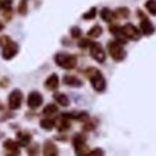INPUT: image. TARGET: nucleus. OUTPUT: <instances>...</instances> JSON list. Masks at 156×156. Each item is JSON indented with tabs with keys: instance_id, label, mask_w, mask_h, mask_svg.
<instances>
[{
	"instance_id": "obj_1",
	"label": "nucleus",
	"mask_w": 156,
	"mask_h": 156,
	"mask_svg": "<svg viewBox=\"0 0 156 156\" xmlns=\"http://www.w3.org/2000/svg\"><path fill=\"white\" fill-rule=\"evenodd\" d=\"M54 61L56 64L60 66V68L65 69V70H72L77 66V57L73 56V54L69 53H57L56 57H54Z\"/></svg>"
},
{
	"instance_id": "obj_2",
	"label": "nucleus",
	"mask_w": 156,
	"mask_h": 156,
	"mask_svg": "<svg viewBox=\"0 0 156 156\" xmlns=\"http://www.w3.org/2000/svg\"><path fill=\"white\" fill-rule=\"evenodd\" d=\"M108 48V53H110V56L112 57V60L116 61V62H120L123 61L124 58H126V50L123 49V46L120 42L118 41H110L107 45Z\"/></svg>"
},
{
	"instance_id": "obj_3",
	"label": "nucleus",
	"mask_w": 156,
	"mask_h": 156,
	"mask_svg": "<svg viewBox=\"0 0 156 156\" xmlns=\"http://www.w3.org/2000/svg\"><path fill=\"white\" fill-rule=\"evenodd\" d=\"M21 103H23V93L19 89H15L8 95V106L11 110H17V108H20Z\"/></svg>"
},
{
	"instance_id": "obj_4",
	"label": "nucleus",
	"mask_w": 156,
	"mask_h": 156,
	"mask_svg": "<svg viewBox=\"0 0 156 156\" xmlns=\"http://www.w3.org/2000/svg\"><path fill=\"white\" fill-rule=\"evenodd\" d=\"M90 81H91V86L94 87L95 91L102 93V91L106 90V80H105V77L102 76V73H101L99 70L94 74V76L90 77Z\"/></svg>"
},
{
	"instance_id": "obj_5",
	"label": "nucleus",
	"mask_w": 156,
	"mask_h": 156,
	"mask_svg": "<svg viewBox=\"0 0 156 156\" xmlns=\"http://www.w3.org/2000/svg\"><path fill=\"white\" fill-rule=\"evenodd\" d=\"M90 54L99 64H103V62L106 61V52H105V49L102 48V45L98 44V42L90 45Z\"/></svg>"
},
{
	"instance_id": "obj_6",
	"label": "nucleus",
	"mask_w": 156,
	"mask_h": 156,
	"mask_svg": "<svg viewBox=\"0 0 156 156\" xmlns=\"http://www.w3.org/2000/svg\"><path fill=\"white\" fill-rule=\"evenodd\" d=\"M19 52V45L16 42H13L12 40L8 41L7 44L3 46V52H2V56L4 60H11V58H13Z\"/></svg>"
},
{
	"instance_id": "obj_7",
	"label": "nucleus",
	"mask_w": 156,
	"mask_h": 156,
	"mask_svg": "<svg viewBox=\"0 0 156 156\" xmlns=\"http://www.w3.org/2000/svg\"><path fill=\"white\" fill-rule=\"evenodd\" d=\"M122 32L126 37H128L130 40H139L140 38V30L132 24H126L122 27Z\"/></svg>"
},
{
	"instance_id": "obj_8",
	"label": "nucleus",
	"mask_w": 156,
	"mask_h": 156,
	"mask_svg": "<svg viewBox=\"0 0 156 156\" xmlns=\"http://www.w3.org/2000/svg\"><path fill=\"white\" fill-rule=\"evenodd\" d=\"M42 105V95L38 91H30L28 95V106L30 108H37Z\"/></svg>"
},
{
	"instance_id": "obj_9",
	"label": "nucleus",
	"mask_w": 156,
	"mask_h": 156,
	"mask_svg": "<svg viewBox=\"0 0 156 156\" xmlns=\"http://www.w3.org/2000/svg\"><path fill=\"white\" fill-rule=\"evenodd\" d=\"M3 147L8 152L7 155H19V152H20V144L12 139H7L5 142L3 143Z\"/></svg>"
},
{
	"instance_id": "obj_10",
	"label": "nucleus",
	"mask_w": 156,
	"mask_h": 156,
	"mask_svg": "<svg viewBox=\"0 0 156 156\" xmlns=\"http://www.w3.org/2000/svg\"><path fill=\"white\" fill-rule=\"evenodd\" d=\"M140 32L146 36H151V34L155 33V25L151 23V20H148L147 17H144L142 21H140Z\"/></svg>"
},
{
	"instance_id": "obj_11",
	"label": "nucleus",
	"mask_w": 156,
	"mask_h": 156,
	"mask_svg": "<svg viewBox=\"0 0 156 156\" xmlns=\"http://www.w3.org/2000/svg\"><path fill=\"white\" fill-rule=\"evenodd\" d=\"M42 154L45 156H57L58 155V148L54 143L52 142H45L44 147H42Z\"/></svg>"
},
{
	"instance_id": "obj_12",
	"label": "nucleus",
	"mask_w": 156,
	"mask_h": 156,
	"mask_svg": "<svg viewBox=\"0 0 156 156\" xmlns=\"http://www.w3.org/2000/svg\"><path fill=\"white\" fill-rule=\"evenodd\" d=\"M58 85H60V80H58L57 74H50L45 81V87L48 90H57Z\"/></svg>"
},
{
	"instance_id": "obj_13",
	"label": "nucleus",
	"mask_w": 156,
	"mask_h": 156,
	"mask_svg": "<svg viewBox=\"0 0 156 156\" xmlns=\"http://www.w3.org/2000/svg\"><path fill=\"white\" fill-rule=\"evenodd\" d=\"M62 116L68 119H77V120H86L87 119V112L85 111H73V112H64Z\"/></svg>"
},
{
	"instance_id": "obj_14",
	"label": "nucleus",
	"mask_w": 156,
	"mask_h": 156,
	"mask_svg": "<svg viewBox=\"0 0 156 156\" xmlns=\"http://www.w3.org/2000/svg\"><path fill=\"white\" fill-rule=\"evenodd\" d=\"M54 126L57 127L58 131H66L70 128V120L68 118H65V116H62V118H60L58 120H54Z\"/></svg>"
},
{
	"instance_id": "obj_15",
	"label": "nucleus",
	"mask_w": 156,
	"mask_h": 156,
	"mask_svg": "<svg viewBox=\"0 0 156 156\" xmlns=\"http://www.w3.org/2000/svg\"><path fill=\"white\" fill-rule=\"evenodd\" d=\"M64 83L69 85V86H73V87H81L83 85V82L80 80V78H77L74 76H65L64 77Z\"/></svg>"
},
{
	"instance_id": "obj_16",
	"label": "nucleus",
	"mask_w": 156,
	"mask_h": 156,
	"mask_svg": "<svg viewBox=\"0 0 156 156\" xmlns=\"http://www.w3.org/2000/svg\"><path fill=\"white\" fill-rule=\"evenodd\" d=\"M16 138H17V143L20 144V146H28L30 143V138H32V136H30V134H28V132L21 131V132H17Z\"/></svg>"
},
{
	"instance_id": "obj_17",
	"label": "nucleus",
	"mask_w": 156,
	"mask_h": 156,
	"mask_svg": "<svg viewBox=\"0 0 156 156\" xmlns=\"http://www.w3.org/2000/svg\"><path fill=\"white\" fill-rule=\"evenodd\" d=\"M101 19L106 23H111L115 19V15L110 8H103L101 11Z\"/></svg>"
},
{
	"instance_id": "obj_18",
	"label": "nucleus",
	"mask_w": 156,
	"mask_h": 156,
	"mask_svg": "<svg viewBox=\"0 0 156 156\" xmlns=\"http://www.w3.org/2000/svg\"><path fill=\"white\" fill-rule=\"evenodd\" d=\"M54 101H57V103L60 105V106H62V107H68L70 105L69 98L65 94H62V93H57V94L54 95Z\"/></svg>"
},
{
	"instance_id": "obj_19",
	"label": "nucleus",
	"mask_w": 156,
	"mask_h": 156,
	"mask_svg": "<svg viewBox=\"0 0 156 156\" xmlns=\"http://www.w3.org/2000/svg\"><path fill=\"white\" fill-rule=\"evenodd\" d=\"M103 32V29H102V27L101 25H94L93 28L87 32V36L90 37V38H97V37H99L101 34H102Z\"/></svg>"
},
{
	"instance_id": "obj_20",
	"label": "nucleus",
	"mask_w": 156,
	"mask_h": 156,
	"mask_svg": "<svg viewBox=\"0 0 156 156\" xmlns=\"http://www.w3.org/2000/svg\"><path fill=\"white\" fill-rule=\"evenodd\" d=\"M115 17H119V19H124V17H128L130 16V9L126 8V7H120V8L115 9Z\"/></svg>"
},
{
	"instance_id": "obj_21",
	"label": "nucleus",
	"mask_w": 156,
	"mask_h": 156,
	"mask_svg": "<svg viewBox=\"0 0 156 156\" xmlns=\"http://www.w3.org/2000/svg\"><path fill=\"white\" fill-rule=\"evenodd\" d=\"M58 111V108H57V106L56 105H48L45 108H44V111H42V114H44L45 116H52V115H54L56 112Z\"/></svg>"
},
{
	"instance_id": "obj_22",
	"label": "nucleus",
	"mask_w": 156,
	"mask_h": 156,
	"mask_svg": "<svg viewBox=\"0 0 156 156\" xmlns=\"http://www.w3.org/2000/svg\"><path fill=\"white\" fill-rule=\"evenodd\" d=\"M40 127L44 130H52L54 127V120L53 119H41L40 120Z\"/></svg>"
},
{
	"instance_id": "obj_23",
	"label": "nucleus",
	"mask_w": 156,
	"mask_h": 156,
	"mask_svg": "<svg viewBox=\"0 0 156 156\" xmlns=\"http://www.w3.org/2000/svg\"><path fill=\"white\" fill-rule=\"evenodd\" d=\"M146 8L151 15L156 16V0H147L146 2Z\"/></svg>"
},
{
	"instance_id": "obj_24",
	"label": "nucleus",
	"mask_w": 156,
	"mask_h": 156,
	"mask_svg": "<svg viewBox=\"0 0 156 156\" xmlns=\"http://www.w3.org/2000/svg\"><path fill=\"white\" fill-rule=\"evenodd\" d=\"M28 12V0H20V4H19V13L21 16H25Z\"/></svg>"
},
{
	"instance_id": "obj_25",
	"label": "nucleus",
	"mask_w": 156,
	"mask_h": 156,
	"mask_svg": "<svg viewBox=\"0 0 156 156\" xmlns=\"http://www.w3.org/2000/svg\"><path fill=\"white\" fill-rule=\"evenodd\" d=\"M95 15H97V8H95V7H93V8L89 9L86 13H83L82 19H85V20H91V19L95 17Z\"/></svg>"
},
{
	"instance_id": "obj_26",
	"label": "nucleus",
	"mask_w": 156,
	"mask_h": 156,
	"mask_svg": "<svg viewBox=\"0 0 156 156\" xmlns=\"http://www.w3.org/2000/svg\"><path fill=\"white\" fill-rule=\"evenodd\" d=\"M38 150H40V146L37 143H30V147H28V154L29 155H37Z\"/></svg>"
},
{
	"instance_id": "obj_27",
	"label": "nucleus",
	"mask_w": 156,
	"mask_h": 156,
	"mask_svg": "<svg viewBox=\"0 0 156 156\" xmlns=\"http://www.w3.org/2000/svg\"><path fill=\"white\" fill-rule=\"evenodd\" d=\"M81 28L80 27H73L72 29H70V34H72L73 38H80L81 37Z\"/></svg>"
},
{
	"instance_id": "obj_28",
	"label": "nucleus",
	"mask_w": 156,
	"mask_h": 156,
	"mask_svg": "<svg viewBox=\"0 0 156 156\" xmlns=\"http://www.w3.org/2000/svg\"><path fill=\"white\" fill-rule=\"evenodd\" d=\"M91 44H93V42L90 40H81L80 42H78V46H80V48H82V49H86L87 46H90Z\"/></svg>"
},
{
	"instance_id": "obj_29",
	"label": "nucleus",
	"mask_w": 156,
	"mask_h": 156,
	"mask_svg": "<svg viewBox=\"0 0 156 156\" xmlns=\"http://www.w3.org/2000/svg\"><path fill=\"white\" fill-rule=\"evenodd\" d=\"M87 155H91V156H101V155H105V151L103 150H101V148H97V150H93V151H90Z\"/></svg>"
},
{
	"instance_id": "obj_30",
	"label": "nucleus",
	"mask_w": 156,
	"mask_h": 156,
	"mask_svg": "<svg viewBox=\"0 0 156 156\" xmlns=\"http://www.w3.org/2000/svg\"><path fill=\"white\" fill-rule=\"evenodd\" d=\"M8 41H11V38L8 36H0V46H4Z\"/></svg>"
},
{
	"instance_id": "obj_31",
	"label": "nucleus",
	"mask_w": 156,
	"mask_h": 156,
	"mask_svg": "<svg viewBox=\"0 0 156 156\" xmlns=\"http://www.w3.org/2000/svg\"><path fill=\"white\" fill-rule=\"evenodd\" d=\"M3 28H4V27H3V23H2V21H0V30H2Z\"/></svg>"
}]
</instances>
